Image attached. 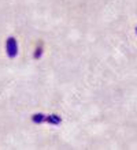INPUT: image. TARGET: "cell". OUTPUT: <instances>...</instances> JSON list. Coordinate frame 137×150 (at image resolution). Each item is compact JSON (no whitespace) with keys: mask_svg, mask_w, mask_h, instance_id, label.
Listing matches in <instances>:
<instances>
[{"mask_svg":"<svg viewBox=\"0 0 137 150\" xmlns=\"http://www.w3.org/2000/svg\"><path fill=\"white\" fill-rule=\"evenodd\" d=\"M6 52H7L8 57H15L18 53V45H16V40L14 37H8L7 42H6Z\"/></svg>","mask_w":137,"mask_h":150,"instance_id":"obj_1","label":"cell"},{"mask_svg":"<svg viewBox=\"0 0 137 150\" xmlns=\"http://www.w3.org/2000/svg\"><path fill=\"white\" fill-rule=\"evenodd\" d=\"M45 122L52 124V126H58L62 123V119L59 117L58 115H47V119H45Z\"/></svg>","mask_w":137,"mask_h":150,"instance_id":"obj_2","label":"cell"},{"mask_svg":"<svg viewBox=\"0 0 137 150\" xmlns=\"http://www.w3.org/2000/svg\"><path fill=\"white\" fill-rule=\"evenodd\" d=\"M45 119H47V115L44 113H34L32 116V122L36 123V124H41V123L45 122Z\"/></svg>","mask_w":137,"mask_h":150,"instance_id":"obj_3","label":"cell"},{"mask_svg":"<svg viewBox=\"0 0 137 150\" xmlns=\"http://www.w3.org/2000/svg\"><path fill=\"white\" fill-rule=\"evenodd\" d=\"M136 33H137V28H136Z\"/></svg>","mask_w":137,"mask_h":150,"instance_id":"obj_4","label":"cell"}]
</instances>
